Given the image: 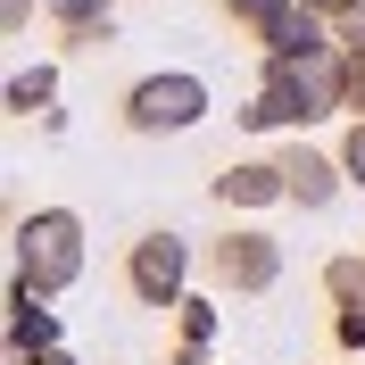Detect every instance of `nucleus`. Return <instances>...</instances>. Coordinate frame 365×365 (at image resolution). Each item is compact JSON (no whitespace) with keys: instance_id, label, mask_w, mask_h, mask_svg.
Returning <instances> with one entry per match:
<instances>
[{"instance_id":"1","label":"nucleus","mask_w":365,"mask_h":365,"mask_svg":"<svg viewBox=\"0 0 365 365\" xmlns=\"http://www.w3.org/2000/svg\"><path fill=\"white\" fill-rule=\"evenodd\" d=\"M341 108V50L324 58H266V91H257L241 125H316Z\"/></svg>"},{"instance_id":"2","label":"nucleus","mask_w":365,"mask_h":365,"mask_svg":"<svg viewBox=\"0 0 365 365\" xmlns=\"http://www.w3.org/2000/svg\"><path fill=\"white\" fill-rule=\"evenodd\" d=\"M75 274H83V225H75L67 207H34L17 216V282L25 291H67Z\"/></svg>"},{"instance_id":"3","label":"nucleus","mask_w":365,"mask_h":365,"mask_svg":"<svg viewBox=\"0 0 365 365\" xmlns=\"http://www.w3.org/2000/svg\"><path fill=\"white\" fill-rule=\"evenodd\" d=\"M207 116V83L200 75H141L125 91V125L133 133H182V125H200Z\"/></svg>"},{"instance_id":"4","label":"nucleus","mask_w":365,"mask_h":365,"mask_svg":"<svg viewBox=\"0 0 365 365\" xmlns=\"http://www.w3.org/2000/svg\"><path fill=\"white\" fill-rule=\"evenodd\" d=\"M207 274L225 282V291H274V274H282V241L257 225H232L207 241Z\"/></svg>"},{"instance_id":"5","label":"nucleus","mask_w":365,"mask_h":365,"mask_svg":"<svg viewBox=\"0 0 365 365\" xmlns=\"http://www.w3.org/2000/svg\"><path fill=\"white\" fill-rule=\"evenodd\" d=\"M182 266H191V250L175 232H141L133 257H125V282H133L141 307H182Z\"/></svg>"},{"instance_id":"6","label":"nucleus","mask_w":365,"mask_h":365,"mask_svg":"<svg viewBox=\"0 0 365 365\" xmlns=\"http://www.w3.org/2000/svg\"><path fill=\"white\" fill-rule=\"evenodd\" d=\"M216 200L225 207H266V200H291V182H282V158H241L216 175Z\"/></svg>"},{"instance_id":"7","label":"nucleus","mask_w":365,"mask_h":365,"mask_svg":"<svg viewBox=\"0 0 365 365\" xmlns=\"http://www.w3.org/2000/svg\"><path fill=\"white\" fill-rule=\"evenodd\" d=\"M282 182H291L299 207H324L341 191V158H324V150H282Z\"/></svg>"},{"instance_id":"8","label":"nucleus","mask_w":365,"mask_h":365,"mask_svg":"<svg viewBox=\"0 0 365 365\" xmlns=\"http://www.w3.org/2000/svg\"><path fill=\"white\" fill-rule=\"evenodd\" d=\"M9 341H17V357H34V349H58V324H50L42 291H25V282H17V299H9Z\"/></svg>"},{"instance_id":"9","label":"nucleus","mask_w":365,"mask_h":365,"mask_svg":"<svg viewBox=\"0 0 365 365\" xmlns=\"http://www.w3.org/2000/svg\"><path fill=\"white\" fill-rule=\"evenodd\" d=\"M207 341H216V307H207V299H182V349H175V365H207Z\"/></svg>"},{"instance_id":"10","label":"nucleus","mask_w":365,"mask_h":365,"mask_svg":"<svg viewBox=\"0 0 365 365\" xmlns=\"http://www.w3.org/2000/svg\"><path fill=\"white\" fill-rule=\"evenodd\" d=\"M58 25H67V42H108V0H50Z\"/></svg>"},{"instance_id":"11","label":"nucleus","mask_w":365,"mask_h":365,"mask_svg":"<svg viewBox=\"0 0 365 365\" xmlns=\"http://www.w3.org/2000/svg\"><path fill=\"white\" fill-rule=\"evenodd\" d=\"M324 291L341 299V316H365V257H332L324 266Z\"/></svg>"},{"instance_id":"12","label":"nucleus","mask_w":365,"mask_h":365,"mask_svg":"<svg viewBox=\"0 0 365 365\" xmlns=\"http://www.w3.org/2000/svg\"><path fill=\"white\" fill-rule=\"evenodd\" d=\"M50 91H58V83H50V67H34V75H9V116H34V108L50 100Z\"/></svg>"},{"instance_id":"13","label":"nucleus","mask_w":365,"mask_h":365,"mask_svg":"<svg viewBox=\"0 0 365 365\" xmlns=\"http://www.w3.org/2000/svg\"><path fill=\"white\" fill-rule=\"evenodd\" d=\"M341 108H357V125H365V42L341 50Z\"/></svg>"},{"instance_id":"14","label":"nucleus","mask_w":365,"mask_h":365,"mask_svg":"<svg viewBox=\"0 0 365 365\" xmlns=\"http://www.w3.org/2000/svg\"><path fill=\"white\" fill-rule=\"evenodd\" d=\"M341 175L365 182V125H349V141H341Z\"/></svg>"},{"instance_id":"15","label":"nucleus","mask_w":365,"mask_h":365,"mask_svg":"<svg viewBox=\"0 0 365 365\" xmlns=\"http://www.w3.org/2000/svg\"><path fill=\"white\" fill-rule=\"evenodd\" d=\"M299 9H307V17H332V25H341L349 9H365V0H299Z\"/></svg>"},{"instance_id":"16","label":"nucleus","mask_w":365,"mask_h":365,"mask_svg":"<svg viewBox=\"0 0 365 365\" xmlns=\"http://www.w3.org/2000/svg\"><path fill=\"white\" fill-rule=\"evenodd\" d=\"M25 17H34V0H0V25L9 34H25Z\"/></svg>"},{"instance_id":"17","label":"nucleus","mask_w":365,"mask_h":365,"mask_svg":"<svg viewBox=\"0 0 365 365\" xmlns=\"http://www.w3.org/2000/svg\"><path fill=\"white\" fill-rule=\"evenodd\" d=\"M365 42V9H349V17H341V50H357Z\"/></svg>"},{"instance_id":"18","label":"nucleus","mask_w":365,"mask_h":365,"mask_svg":"<svg viewBox=\"0 0 365 365\" xmlns=\"http://www.w3.org/2000/svg\"><path fill=\"white\" fill-rule=\"evenodd\" d=\"M17 365H75L67 349H34V357H17Z\"/></svg>"},{"instance_id":"19","label":"nucleus","mask_w":365,"mask_h":365,"mask_svg":"<svg viewBox=\"0 0 365 365\" xmlns=\"http://www.w3.org/2000/svg\"><path fill=\"white\" fill-rule=\"evenodd\" d=\"M341 341H349V349H365V316H341Z\"/></svg>"}]
</instances>
